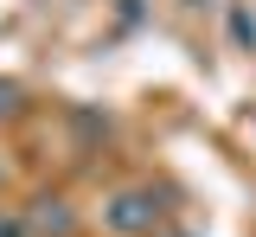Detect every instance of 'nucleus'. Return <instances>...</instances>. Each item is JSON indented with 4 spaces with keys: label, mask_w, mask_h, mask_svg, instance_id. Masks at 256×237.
<instances>
[{
    "label": "nucleus",
    "mask_w": 256,
    "mask_h": 237,
    "mask_svg": "<svg viewBox=\"0 0 256 237\" xmlns=\"http://www.w3.org/2000/svg\"><path fill=\"white\" fill-rule=\"evenodd\" d=\"M0 237H26V218H13V212H0Z\"/></svg>",
    "instance_id": "3"
},
{
    "label": "nucleus",
    "mask_w": 256,
    "mask_h": 237,
    "mask_svg": "<svg viewBox=\"0 0 256 237\" xmlns=\"http://www.w3.org/2000/svg\"><path fill=\"white\" fill-rule=\"evenodd\" d=\"M160 224H166V205H160V192H148V186H134V192H116V205H109V231H148L154 237Z\"/></svg>",
    "instance_id": "1"
},
{
    "label": "nucleus",
    "mask_w": 256,
    "mask_h": 237,
    "mask_svg": "<svg viewBox=\"0 0 256 237\" xmlns=\"http://www.w3.org/2000/svg\"><path fill=\"white\" fill-rule=\"evenodd\" d=\"M26 237H77V212L64 199H38L32 205V231Z\"/></svg>",
    "instance_id": "2"
},
{
    "label": "nucleus",
    "mask_w": 256,
    "mask_h": 237,
    "mask_svg": "<svg viewBox=\"0 0 256 237\" xmlns=\"http://www.w3.org/2000/svg\"><path fill=\"white\" fill-rule=\"evenodd\" d=\"M154 237H186V231H173V224H160V231H154Z\"/></svg>",
    "instance_id": "4"
}]
</instances>
